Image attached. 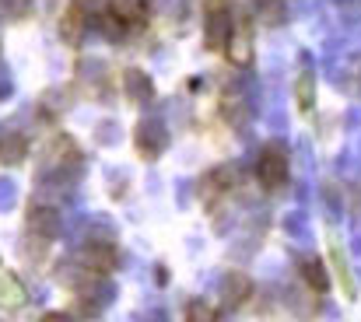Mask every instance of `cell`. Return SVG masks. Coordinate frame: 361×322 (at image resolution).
Returning <instances> with one entry per match:
<instances>
[{
    "instance_id": "obj_5",
    "label": "cell",
    "mask_w": 361,
    "mask_h": 322,
    "mask_svg": "<svg viewBox=\"0 0 361 322\" xmlns=\"http://www.w3.org/2000/svg\"><path fill=\"white\" fill-rule=\"evenodd\" d=\"M221 295H225V305H232V309L249 302L252 298V277L242 273V270H228L225 280H221Z\"/></svg>"
},
{
    "instance_id": "obj_9",
    "label": "cell",
    "mask_w": 361,
    "mask_h": 322,
    "mask_svg": "<svg viewBox=\"0 0 361 322\" xmlns=\"http://www.w3.org/2000/svg\"><path fill=\"white\" fill-rule=\"evenodd\" d=\"M228 186H232V172L228 168H211L200 179V200L204 204H214V197L218 193H228Z\"/></svg>"
},
{
    "instance_id": "obj_15",
    "label": "cell",
    "mask_w": 361,
    "mask_h": 322,
    "mask_svg": "<svg viewBox=\"0 0 361 322\" xmlns=\"http://www.w3.org/2000/svg\"><path fill=\"white\" fill-rule=\"evenodd\" d=\"M225 49H228L232 63H239V67H245V63L252 60V49H249V39H245V35H235V39H232Z\"/></svg>"
},
{
    "instance_id": "obj_16",
    "label": "cell",
    "mask_w": 361,
    "mask_h": 322,
    "mask_svg": "<svg viewBox=\"0 0 361 322\" xmlns=\"http://www.w3.org/2000/svg\"><path fill=\"white\" fill-rule=\"evenodd\" d=\"M99 28H102V35H106V39H123L126 21H120L113 11H106V14H99Z\"/></svg>"
},
{
    "instance_id": "obj_18",
    "label": "cell",
    "mask_w": 361,
    "mask_h": 322,
    "mask_svg": "<svg viewBox=\"0 0 361 322\" xmlns=\"http://www.w3.org/2000/svg\"><path fill=\"white\" fill-rule=\"evenodd\" d=\"M39 322H71V316H63V312H46Z\"/></svg>"
},
{
    "instance_id": "obj_12",
    "label": "cell",
    "mask_w": 361,
    "mask_h": 322,
    "mask_svg": "<svg viewBox=\"0 0 361 322\" xmlns=\"http://www.w3.org/2000/svg\"><path fill=\"white\" fill-rule=\"evenodd\" d=\"M295 102L302 112H309L312 102H316V81H312V74L305 70V74H298V81H295Z\"/></svg>"
},
{
    "instance_id": "obj_7",
    "label": "cell",
    "mask_w": 361,
    "mask_h": 322,
    "mask_svg": "<svg viewBox=\"0 0 361 322\" xmlns=\"http://www.w3.org/2000/svg\"><path fill=\"white\" fill-rule=\"evenodd\" d=\"M85 32H88L85 11H81V7H71V11L60 18V39H63L67 46H78V42L85 39Z\"/></svg>"
},
{
    "instance_id": "obj_13",
    "label": "cell",
    "mask_w": 361,
    "mask_h": 322,
    "mask_svg": "<svg viewBox=\"0 0 361 322\" xmlns=\"http://www.w3.org/2000/svg\"><path fill=\"white\" fill-rule=\"evenodd\" d=\"M109 11H113L120 21H126V25L144 21V4H140V0H113V4H109Z\"/></svg>"
},
{
    "instance_id": "obj_2",
    "label": "cell",
    "mask_w": 361,
    "mask_h": 322,
    "mask_svg": "<svg viewBox=\"0 0 361 322\" xmlns=\"http://www.w3.org/2000/svg\"><path fill=\"white\" fill-rule=\"evenodd\" d=\"M81 263H85L88 270H95V273H109V270H116L120 252H116V245H113V242L88 238V242L81 245Z\"/></svg>"
},
{
    "instance_id": "obj_3",
    "label": "cell",
    "mask_w": 361,
    "mask_h": 322,
    "mask_svg": "<svg viewBox=\"0 0 361 322\" xmlns=\"http://www.w3.org/2000/svg\"><path fill=\"white\" fill-rule=\"evenodd\" d=\"M204 39H207L211 49H225L232 42V14L221 11V7H214L207 14V21H204Z\"/></svg>"
},
{
    "instance_id": "obj_17",
    "label": "cell",
    "mask_w": 361,
    "mask_h": 322,
    "mask_svg": "<svg viewBox=\"0 0 361 322\" xmlns=\"http://www.w3.org/2000/svg\"><path fill=\"white\" fill-rule=\"evenodd\" d=\"M186 322H214V309L204 305V302H193V305L186 309Z\"/></svg>"
},
{
    "instance_id": "obj_10",
    "label": "cell",
    "mask_w": 361,
    "mask_h": 322,
    "mask_svg": "<svg viewBox=\"0 0 361 322\" xmlns=\"http://www.w3.org/2000/svg\"><path fill=\"white\" fill-rule=\"evenodd\" d=\"M28 158V140L21 133H4L0 137V161L4 165H18Z\"/></svg>"
},
{
    "instance_id": "obj_8",
    "label": "cell",
    "mask_w": 361,
    "mask_h": 322,
    "mask_svg": "<svg viewBox=\"0 0 361 322\" xmlns=\"http://www.w3.org/2000/svg\"><path fill=\"white\" fill-rule=\"evenodd\" d=\"M123 92H126V99H133V102H147V99L154 95V85H151V78H147L144 70L130 67V70L123 74Z\"/></svg>"
},
{
    "instance_id": "obj_6",
    "label": "cell",
    "mask_w": 361,
    "mask_h": 322,
    "mask_svg": "<svg viewBox=\"0 0 361 322\" xmlns=\"http://www.w3.org/2000/svg\"><path fill=\"white\" fill-rule=\"evenodd\" d=\"M28 231L39 238H56L60 235V211L56 207H32L28 211Z\"/></svg>"
},
{
    "instance_id": "obj_11",
    "label": "cell",
    "mask_w": 361,
    "mask_h": 322,
    "mask_svg": "<svg viewBox=\"0 0 361 322\" xmlns=\"http://www.w3.org/2000/svg\"><path fill=\"white\" fill-rule=\"evenodd\" d=\"M302 277H305V284L316 295H326L330 291V273H326V266L319 259H302Z\"/></svg>"
},
{
    "instance_id": "obj_14",
    "label": "cell",
    "mask_w": 361,
    "mask_h": 322,
    "mask_svg": "<svg viewBox=\"0 0 361 322\" xmlns=\"http://www.w3.org/2000/svg\"><path fill=\"white\" fill-rule=\"evenodd\" d=\"M330 263H334V270H337V277H341V287H344V295H348V298H355V280H351L348 259H344V252H341L337 245H330Z\"/></svg>"
},
{
    "instance_id": "obj_4",
    "label": "cell",
    "mask_w": 361,
    "mask_h": 322,
    "mask_svg": "<svg viewBox=\"0 0 361 322\" xmlns=\"http://www.w3.org/2000/svg\"><path fill=\"white\" fill-rule=\"evenodd\" d=\"M165 144H169V137H165V126L161 123H140L137 126V151L144 154V158H158L161 151H165Z\"/></svg>"
},
{
    "instance_id": "obj_1",
    "label": "cell",
    "mask_w": 361,
    "mask_h": 322,
    "mask_svg": "<svg viewBox=\"0 0 361 322\" xmlns=\"http://www.w3.org/2000/svg\"><path fill=\"white\" fill-rule=\"evenodd\" d=\"M256 175H259L263 190H281V186L288 182V147H284L281 140H270V144L259 151Z\"/></svg>"
}]
</instances>
